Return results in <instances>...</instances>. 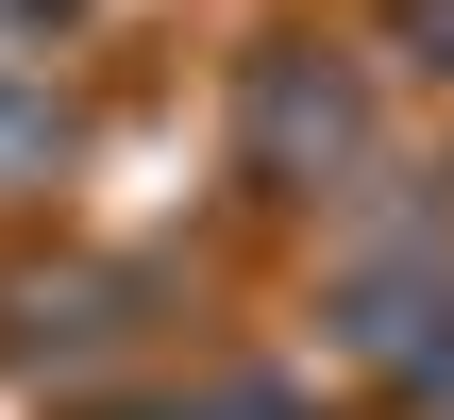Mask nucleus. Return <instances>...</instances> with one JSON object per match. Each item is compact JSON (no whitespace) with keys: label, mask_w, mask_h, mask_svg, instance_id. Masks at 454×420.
<instances>
[{"label":"nucleus","mask_w":454,"mask_h":420,"mask_svg":"<svg viewBox=\"0 0 454 420\" xmlns=\"http://www.w3.org/2000/svg\"><path fill=\"white\" fill-rule=\"evenodd\" d=\"M135 420H270V404H253V387H236V404H135Z\"/></svg>","instance_id":"7ed1b4c3"},{"label":"nucleus","mask_w":454,"mask_h":420,"mask_svg":"<svg viewBox=\"0 0 454 420\" xmlns=\"http://www.w3.org/2000/svg\"><path fill=\"white\" fill-rule=\"evenodd\" d=\"M253 152H270L286 185L337 168V152H354V84H337V67H270V84H253Z\"/></svg>","instance_id":"f257e3e1"},{"label":"nucleus","mask_w":454,"mask_h":420,"mask_svg":"<svg viewBox=\"0 0 454 420\" xmlns=\"http://www.w3.org/2000/svg\"><path fill=\"white\" fill-rule=\"evenodd\" d=\"M438 420H454V387H438Z\"/></svg>","instance_id":"39448f33"},{"label":"nucleus","mask_w":454,"mask_h":420,"mask_svg":"<svg viewBox=\"0 0 454 420\" xmlns=\"http://www.w3.org/2000/svg\"><path fill=\"white\" fill-rule=\"evenodd\" d=\"M421 51H438V67H454V0H421Z\"/></svg>","instance_id":"20e7f679"},{"label":"nucleus","mask_w":454,"mask_h":420,"mask_svg":"<svg viewBox=\"0 0 454 420\" xmlns=\"http://www.w3.org/2000/svg\"><path fill=\"white\" fill-rule=\"evenodd\" d=\"M51 152V84H0V168H34Z\"/></svg>","instance_id":"f03ea898"}]
</instances>
